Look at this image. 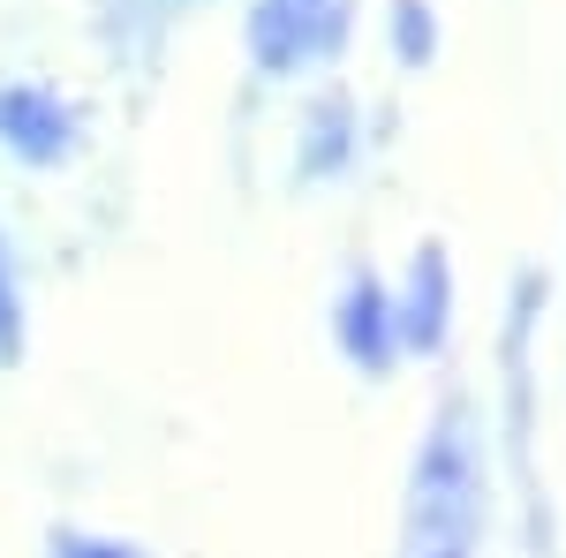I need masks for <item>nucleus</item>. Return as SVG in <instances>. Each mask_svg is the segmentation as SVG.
<instances>
[{
	"label": "nucleus",
	"instance_id": "f257e3e1",
	"mask_svg": "<svg viewBox=\"0 0 566 558\" xmlns=\"http://www.w3.org/2000/svg\"><path fill=\"white\" fill-rule=\"evenodd\" d=\"M69 114L53 106V98H39V91H0V136L23 151V159H61L69 151Z\"/></svg>",
	"mask_w": 566,
	"mask_h": 558
},
{
	"label": "nucleus",
	"instance_id": "7ed1b4c3",
	"mask_svg": "<svg viewBox=\"0 0 566 558\" xmlns=\"http://www.w3.org/2000/svg\"><path fill=\"white\" fill-rule=\"evenodd\" d=\"M53 558H136L129 544H91V536H61L53 544Z\"/></svg>",
	"mask_w": 566,
	"mask_h": 558
},
{
	"label": "nucleus",
	"instance_id": "f03ea898",
	"mask_svg": "<svg viewBox=\"0 0 566 558\" xmlns=\"http://www.w3.org/2000/svg\"><path fill=\"white\" fill-rule=\"evenodd\" d=\"M23 347V302H15V272H8V242H0V362H15Z\"/></svg>",
	"mask_w": 566,
	"mask_h": 558
}]
</instances>
